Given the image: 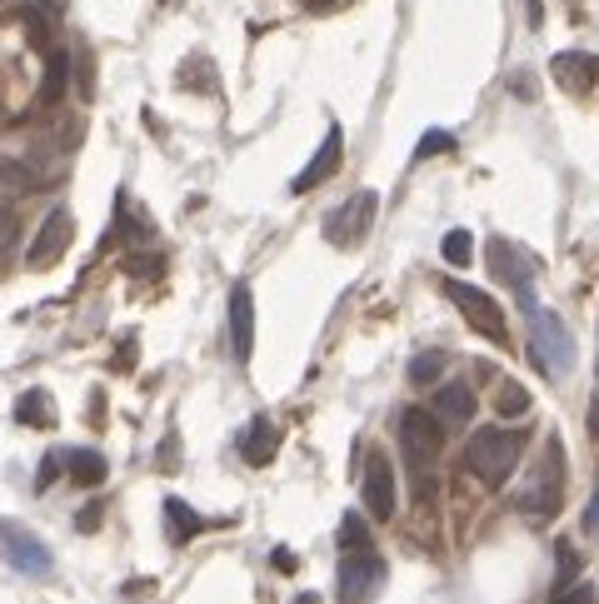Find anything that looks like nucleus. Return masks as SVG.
Returning a JSON list of instances; mask_svg holds the SVG:
<instances>
[{"mask_svg": "<svg viewBox=\"0 0 599 604\" xmlns=\"http://www.w3.org/2000/svg\"><path fill=\"white\" fill-rule=\"evenodd\" d=\"M519 460H525V430H510V425H484V430H475L470 445H465L470 474L490 490L505 485Z\"/></svg>", "mask_w": 599, "mask_h": 604, "instance_id": "f257e3e1", "label": "nucleus"}, {"mask_svg": "<svg viewBox=\"0 0 599 604\" xmlns=\"http://www.w3.org/2000/svg\"><path fill=\"white\" fill-rule=\"evenodd\" d=\"M399 445H405V460H410L415 470V490H420V499L435 495V455L440 445H445V425H440L435 410H420V404H410V410H399Z\"/></svg>", "mask_w": 599, "mask_h": 604, "instance_id": "f03ea898", "label": "nucleus"}, {"mask_svg": "<svg viewBox=\"0 0 599 604\" xmlns=\"http://www.w3.org/2000/svg\"><path fill=\"white\" fill-rule=\"evenodd\" d=\"M529 360L540 365V375L564 379L575 370V335L554 310H529Z\"/></svg>", "mask_w": 599, "mask_h": 604, "instance_id": "7ed1b4c3", "label": "nucleus"}, {"mask_svg": "<svg viewBox=\"0 0 599 604\" xmlns=\"http://www.w3.org/2000/svg\"><path fill=\"white\" fill-rule=\"evenodd\" d=\"M560 439L550 435V445H544V455L535 460V474H529L525 485H519L515 505L525 515H535V520H544V515L560 510V495H564V460H560Z\"/></svg>", "mask_w": 599, "mask_h": 604, "instance_id": "20e7f679", "label": "nucleus"}, {"mask_svg": "<svg viewBox=\"0 0 599 604\" xmlns=\"http://www.w3.org/2000/svg\"><path fill=\"white\" fill-rule=\"evenodd\" d=\"M484 265H490V275L500 285H510L519 300V310H540V300H535V261H529L519 245H510L505 235H494L490 245H484Z\"/></svg>", "mask_w": 599, "mask_h": 604, "instance_id": "39448f33", "label": "nucleus"}, {"mask_svg": "<svg viewBox=\"0 0 599 604\" xmlns=\"http://www.w3.org/2000/svg\"><path fill=\"white\" fill-rule=\"evenodd\" d=\"M445 295H450V305L470 321V330H480L484 340H494V345H510L505 310H500L494 295H484V290H475V285H465V280H445Z\"/></svg>", "mask_w": 599, "mask_h": 604, "instance_id": "423d86ee", "label": "nucleus"}, {"mask_svg": "<svg viewBox=\"0 0 599 604\" xmlns=\"http://www.w3.org/2000/svg\"><path fill=\"white\" fill-rule=\"evenodd\" d=\"M360 495H364V510H370V520H395V505H399V490H395V464H390V455L370 450L364 455V470H360Z\"/></svg>", "mask_w": 599, "mask_h": 604, "instance_id": "0eeeda50", "label": "nucleus"}, {"mask_svg": "<svg viewBox=\"0 0 599 604\" xmlns=\"http://www.w3.org/2000/svg\"><path fill=\"white\" fill-rule=\"evenodd\" d=\"M385 590V559L375 549H350L340 559V604H364Z\"/></svg>", "mask_w": 599, "mask_h": 604, "instance_id": "6e6552de", "label": "nucleus"}, {"mask_svg": "<svg viewBox=\"0 0 599 604\" xmlns=\"http://www.w3.org/2000/svg\"><path fill=\"white\" fill-rule=\"evenodd\" d=\"M375 210H380V195H375V190H360V195H350V201H345L340 210L325 220V240H330V245H360V240L370 235V226H375Z\"/></svg>", "mask_w": 599, "mask_h": 604, "instance_id": "1a4fd4ad", "label": "nucleus"}, {"mask_svg": "<svg viewBox=\"0 0 599 604\" xmlns=\"http://www.w3.org/2000/svg\"><path fill=\"white\" fill-rule=\"evenodd\" d=\"M0 555L11 559L21 575H50V549L40 545L31 530H21V524H0Z\"/></svg>", "mask_w": 599, "mask_h": 604, "instance_id": "9d476101", "label": "nucleus"}, {"mask_svg": "<svg viewBox=\"0 0 599 604\" xmlns=\"http://www.w3.org/2000/svg\"><path fill=\"white\" fill-rule=\"evenodd\" d=\"M550 75L560 90L589 95L599 85V56H589V50H560V56L550 60Z\"/></svg>", "mask_w": 599, "mask_h": 604, "instance_id": "9b49d317", "label": "nucleus"}, {"mask_svg": "<svg viewBox=\"0 0 599 604\" xmlns=\"http://www.w3.org/2000/svg\"><path fill=\"white\" fill-rule=\"evenodd\" d=\"M340 160H345V135H340V125H330L325 131V145H320L315 155H310V166L295 176V195H306V190H315V185H325L335 170H340Z\"/></svg>", "mask_w": 599, "mask_h": 604, "instance_id": "f8f14e48", "label": "nucleus"}, {"mask_svg": "<svg viewBox=\"0 0 599 604\" xmlns=\"http://www.w3.org/2000/svg\"><path fill=\"white\" fill-rule=\"evenodd\" d=\"M71 240H75L71 210H50V215H46V226H40V235H36V245H31V265H36V270L56 265L60 255L71 250Z\"/></svg>", "mask_w": 599, "mask_h": 604, "instance_id": "ddd939ff", "label": "nucleus"}, {"mask_svg": "<svg viewBox=\"0 0 599 604\" xmlns=\"http://www.w3.org/2000/svg\"><path fill=\"white\" fill-rule=\"evenodd\" d=\"M230 350H236V360L255 355V295H250V285L230 290Z\"/></svg>", "mask_w": 599, "mask_h": 604, "instance_id": "4468645a", "label": "nucleus"}, {"mask_svg": "<svg viewBox=\"0 0 599 604\" xmlns=\"http://www.w3.org/2000/svg\"><path fill=\"white\" fill-rule=\"evenodd\" d=\"M440 415V425L445 430H455V425H470V415H475V390L465 385V379H445L435 390V404H430Z\"/></svg>", "mask_w": 599, "mask_h": 604, "instance_id": "2eb2a0df", "label": "nucleus"}, {"mask_svg": "<svg viewBox=\"0 0 599 604\" xmlns=\"http://www.w3.org/2000/svg\"><path fill=\"white\" fill-rule=\"evenodd\" d=\"M275 450H280V430H275V420L271 415H255L245 425V435H240V455H245V464H271L275 460Z\"/></svg>", "mask_w": 599, "mask_h": 604, "instance_id": "dca6fc26", "label": "nucleus"}, {"mask_svg": "<svg viewBox=\"0 0 599 604\" xmlns=\"http://www.w3.org/2000/svg\"><path fill=\"white\" fill-rule=\"evenodd\" d=\"M160 520H165V534H170V545H190L195 534H205V520H200V515L190 510L180 495H165Z\"/></svg>", "mask_w": 599, "mask_h": 604, "instance_id": "f3484780", "label": "nucleus"}, {"mask_svg": "<svg viewBox=\"0 0 599 604\" xmlns=\"http://www.w3.org/2000/svg\"><path fill=\"white\" fill-rule=\"evenodd\" d=\"M65 470H71L75 485L100 490V485H106V474H110V464H106V455H100V450H65Z\"/></svg>", "mask_w": 599, "mask_h": 604, "instance_id": "a211bd4d", "label": "nucleus"}, {"mask_svg": "<svg viewBox=\"0 0 599 604\" xmlns=\"http://www.w3.org/2000/svg\"><path fill=\"white\" fill-rule=\"evenodd\" d=\"M15 420L31 430H50L56 425V400H50L46 390H25L21 400H15Z\"/></svg>", "mask_w": 599, "mask_h": 604, "instance_id": "6ab92c4d", "label": "nucleus"}, {"mask_svg": "<svg viewBox=\"0 0 599 604\" xmlns=\"http://www.w3.org/2000/svg\"><path fill=\"white\" fill-rule=\"evenodd\" d=\"M65 81H71V56H65V50H50L46 81H40V106H60V100H65Z\"/></svg>", "mask_w": 599, "mask_h": 604, "instance_id": "aec40b11", "label": "nucleus"}, {"mask_svg": "<svg viewBox=\"0 0 599 604\" xmlns=\"http://www.w3.org/2000/svg\"><path fill=\"white\" fill-rule=\"evenodd\" d=\"M40 180H36V170L31 166H21V160H0V195H31Z\"/></svg>", "mask_w": 599, "mask_h": 604, "instance_id": "412c9836", "label": "nucleus"}, {"mask_svg": "<svg viewBox=\"0 0 599 604\" xmlns=\"http://www.w3.org/2000/svg\"><path fill=\"white\" fill-rule=\"evenodd\" d=\"M494 410H500L505 420L529 415V390L519 385V379H500V390H494Z\"/></svg>", "mask_w": 599, "mask_h": 604, "instance_id": "4be33fe9", "label": "nucleus"}, {"mask_svg": "<svg viewBox=\"0 0 599 604\" xmlns=\"http://www.w3.org/2000/svg\"><path fill=\"white\" fill-rule=\"evenodd\" d=\"M440 255H445V265L465 270V265L475 261V235H470V230H450V235L440 240Z\"/></svg>", "mask_w": 599, "mask_h": 604, "instance_id": "5701e85b", "label": "nucleus"}, {"mask_svg": "<svg viewBox=\"0 0 599 604\" xmlns=\"http://www.w3.org/2000/svg\"><path fill=\"white\" fill-rule=\"evenodd\" d=\"M445 365H450L445 350H420V355L410 360V379H415V385H435Z\"/></svg>", "mask_w": 599, "mask_h": 604, "instance_id": "b1692460", "label": "nucleus"}, {"mask_svg": "<svg viewBox=\"0 0 599 604\" xmlns=\"http://www.w3.org/2000/svg\"><path fill=\"white\" fill-rule=\"evenodd\" d=\"M340 549H345V555H350V549H370V534H364L360 515H345V520H340Z\"/></svg>", "mask_w": 599, "mask_h": 604, "instance_id": "393cba45", "label": "nucleus"}, {"mask_svg": "<svg viewBox=\"0 0 599 604\" xmlns=\"http://www.w3.org/2000/svg\"><path fill=\"white\" fill-rule=\"evenodd\" d=\"M165 270V255H151V250H141V255H125V275H135V280H151V275Z\"/></svg>", "mask_w": 599, "mask_h": 604, "instance_id": "a878e982", "label": "nucleus"}, {"mask_svg": "<svg viewBox=\"0 0 599 604\" xmlns=\"http://www.w3.org/2000/svg\"><path fill=\"white\" fill-rule=\"evenodd\" d=\"M455 150V135L450 131H424V141L415 145V160H430V155H445Z\"/></svg>", "mask_w": 599, "mask_h": 604, "instance_id": "bb28decb", "label": "nucleus"}, {"mask_svg": "<svg viewBox=\"0 0 599 604\" xmlns=\"http://www.w3.org/2000/svg\"><path fill=\"white\" fill-rule=\"evenodd\" d=\"M550 604H599V590L595 584H564V590H554Z\"/></svg>", "mask_w": 599, "mask_h": 604, "instance_id": "cd10ccee", "label": "nucleus"}, {"mask_svg": "<svg viewBox=\"0 0 599 604\" xmlns=\"http://www.w3.org/2000/svg\"><path fill=\"white\" fill-rule=\"evenodd\" d=\"M60 470H65V450H60V455H50V460H40L36 485H40V490H46V485H56V474H60Z\"/></svg>", "mask_w": 599, "mask_h": 604, "instance_id": "c85d7f7f", "label": "nucleus"}, {"mask_svg": "<svg viewBox=\"0 0 599 604\" xmlns=\"http://www.w3.org/2000/svg\"><path fill=\"white\" fill-rule=\"evenodd\" d=\"M15 245V220L5 210H0V255H5V250Z\"/></svg>", "mask_w": 599, "mask_h": 604, "instance_id": "c756f323", "label": "nucleus"}, {"mask_svg": "<svg viewBox=\"0 0 599 604\" xmlns=\"http://www.w3.org/2000/svg\"><path fill=\"white\" fill-rule=\"evenodd\" d=\"M75 75H81V90L91 95V50H81V60H75Z\"/></svg>", "mask_w": 599, "mask_h": 604, "instance_id": "7c9ffc66", "label": "nucleus"}, {"mask_svg": "<svg viewBox=\"0 0 599 604\" xmlns=\"http://www.w3.org/2000/svg\"><path fill=\"white\" fill-rule=\"evenodd\" d=\"M585 530L599 540V490H595V499H589V510H585Z\"/></svg>", "mask_w": 599, "mask_h": 604, "instance_id": "2f4dec72", "label": "nucleus"}, {"mask_svg": "<svg viewBox=\"0 0 599 604\" xmlns=\"http://www.w3.org/2000/svg\"><path fill=\"white\" fill-rule=\"evenodd\" d=\"M585 430H589V435H595V439H599V400H595V404H589V415H585Z\"/></svg>", "mask_w": 599, "mask_h": 604, "instance_id": "473e14b6", "label": "nucleus"}, {"mask_svg": "<svg viewBox=\"0 0 599 604\" xmlns=\"http://www.w3.org/2000/svg\"><path fill=\"white\" fill-rule=\"evenodd\" d=\"M275 569H295V555H290V549H275Z\"/></svg>", "mask_w": 599, "mask_h": 604, "instance_id": "72a5a7b5", "label": "nucleus"}, {"mask_svg": "<svg viewBox=\"0 0 599 604\" xmlns=\"http://www.w3.org/2000/svg\"><path fill=\"white\" fill-rule=\"evenodd\" d=\"M330 5H340V0H310V11H330Z\"/></svg>", "mask_w": 599, "mask_h": 604, "instance_id": "f704fd0d", "label": "nucleus"}, {"mask_svg": "<svg viewBox=\"0 0 599 604\" xmlns=\"http://www.w3.org/2000/svg\"><path fill=\"white\" fill-rule=\"evenodd\" d=\"M295 604H320V594H295Z\"/></svg>", "mask_w": 599, "mask_h": 604, "instance_id": "c9c22d12", "label": "nucleus"}, {"mask_svg": "<svg viewBox=\"0 0 599 604\" xmlns=\"http://www.w3.org/2000/svg\"><path fill=\"white\" fill-rule=\"evenodd\" d=\"M50 11H56V15H60V11H65V0H50Z\"/></svg>", "mask_w": 599, "mask_h": 604, "instance_id": "e433bc0d", "label": "nucleus"}, {"mask_svg": "<svg viewBox=\"0 0 599 604\" xmlns=\"http://www.w3.org/2000/svg\"><path fill=\"white\" fill-rule=\"evenodd\" d=\"M595 370H599V365H595Z\"/></svg>", "mask_w": 599, "mask_h": 604, "instance_id": "4c0bfd02", "label": "nucleus"}]
</instances>
